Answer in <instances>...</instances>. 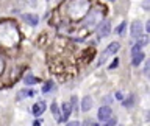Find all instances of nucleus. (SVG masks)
Masks as SVG:
<instances>
[{"label": "nucleus", "mask_w": 150, "mask_h": 126, "mask_svg": "<svg viewBox=\"0 0 150 126\" xmlns=\"http://www.w3.org/2000/svg\"><path fill=\"white\" fill-rule=\"evenodd\" d=\"M88 11H89V0H72L67 6V14L74 20L84 17Z\"/></svg>", "instance_id": "nucleus-2"}, {"label": "nucleus", "mask_w": 150, "mask_h": 126, "mask_svg": "<svg viewBox=\"0 0 150 126\" xmlns=\"http://www.w3.org/2000/svg\"><path fill=\"white\" fill-rule=\"evenodd\" d=\"M116 123H117V118H116V117H111V118L106 120L105 126H116Z\"/></svg>", "instance_id": "nucleus-17"}, {"label": "nucleus", "mask_w": 150, "mask_h": 126, "mask_svg": "<svg viewBox=\"0 0 150 126\" xmlns=\"http://www.w3.org/2000/svg\"><path fill=\"white\" fill-rule=\"evenodd\" d=\"M94 126H98V125H94Z\"/></svg>", "instance_id": "nucleus-27"}, {"label": "nucleus", "mask_w": 150, "mask_h": 126, "mask_svg": "<svg viewBox=\"0 0 150 126\" xmlns=\"http://www.w3.org/2000/svg\"><path fill=\"white\" fill-rule=\"evenodd\" d=\"M45 109H47L45 101H38V103H35V104H33V107H31L33 115H35V117H41V115L45 112Z\"/></svg>", "instance_id": "nucleus-7"}, {"label": "nucleus", "mask_w": 150, "mask_h": 126, "mask_svg": "<svg viewBox=\"0 0 150 126\" xmlns=\"http://www.w3.org/2000/svg\"><path fill=\"white\" fill-rule=\"evenodd\" d=\"M111 31V22L110 20H103L102 23H98V28H97V34L98 37H105L110 34Z\"/></svg>", "instance_id": "nucleus-5"}, {"label": "nucleus", "mask_w": 150, "mask_h": 126, "mask_svg": "<svg viewBox=\"0 0 150 126\" xmlns=\"http://www.w3.org/2000/svg\"><path fill=\"white\" fill-rule=\"evenodd\" d=\"M72 114V107H70L69 103H64L63 107H61V114H59V121H66Z\"/></svg>", "instance_id": "nucleus-8"}, {"label": "nucleus", "mask_w": 150, "mask_h": 126, "mask_svg": "<svg viewBox=\"0 0 150 126\" xmlns=\"http://www.w3.org/2000/svg\"><path fill=\"white\" fill-rule=\"evenodd\" d=\"M23 81H25V84H28V86H31V84L38 83V78H35L33 75H27V76L23 78Z\"/></svg>", "instance_id": "nucleus-14"}, {"label": "nucleus", "mask_w": 150, "mask_h": 126, "mask_svg": "<svg viewBox=\"0 0 150 126\" xmlns=\"http://www.w3.org/2000/svg\"><path fill=\"white\" fill-rule=\"evenodd\" d=\"M141 34H142V23H141L139 20H134L133 23H131V36L138 37Z\"/></svg>", "instance_id": "nucleus-9"}, {"label": "nucleus", "mask_w": 150, "mask_h": 126, "mask_svg": "<svg viewBox=\"0 0 150 126\" xmlns=\"http://www.w3.org/2000/svg\"><path fill=\"white\" fill-rule=\"evenodd\" d=\"M91 107H92V98L91 97H84L83 101H81V111L83 112H88Z\"/></svg>", "instance_id": "nucleus-11"}, {"label": "nucleus", "mask_w": 150, "mask_h": 126, "mask_svg": "<svg viewBox=\"0 0 150 126\" xmlns=\"http://www.w3.org/2000/svg\"><path fill=\"white\" fill-rule=\"evenodd\" d=\"M116 97L119 98V100H122V93H120V92H117V93H116Z\"/></svg>", "instance_id": "nucleus-25"}, {"label": "nucleus", "mask_w": 150, "mask_h": 126, "mask_svg": "<svg viewBox=\"0 0 150 126\" xmlns=\"http://www.w3.org/2000/svg\"><path fill=\"white\" fill-rule=\"evenodd\" d=\"M66 126H80V123H78V121H69Z\"/></svg>", "instance_id": "nucleus-23"}, {"label": "nucleus", "mask_w": 150, "mask_h": 126, "mask_svg": "<svg viewBox=\"0 0 150 126\" xmlns=\"http://www.w3.org/2000/svg\"><path fill=\"white\" fill-rule=\"evenodd\" d=\"M117 64H119V61L114 59V61H112V64L110 65V69H116V67H117Z\"/></svg>", "instance_id": "nucleus-21"}, {"label": "nucleus", "mask_w": 150, "mask_h": 126, "mask_svg": "<svg viewBox=\"0 0 150 126\" xmlns=\"http://www.w3.org/2000/svg\"><path fill=\"white\" fill-rule=\"evenodd\" d=\"M23 20H25L27 23H30L31 27H35V25H38V22H39V17L36 16V14H23Z\"/></svg>", "instance_id": "nucleus-10"}, {"label": "nucleus", "mask_w": 150, "mask_h": 126, "mask_svg": "<svg viewBox=\"0 0 150 126\" xmlns=\"http://www.w3.org/2000/svg\"><path fill=\"white\" fill-rule=\"evenodd\" d=\"M98 120L100 121H106L108 118H111L112 117V111H111V107H108V106H102L100 109H98Z\"/></svg>", "instance_id": "nucleus-6"}, {"label": "nucleus", "mask_w": 150, "mask_h": 126, "mask_svg": "<svg viewBox=\"0 0 150 126\" xmlns=\"http://www.w3.org/2000/svg\"><path fill=\"white\" fill-rule=\"evenodd\" d=\"M100 16H102V13H100V9L98 8H94V9H91L89 13H86V25L88 27H92V25H97L98 23V19H100Z\"/></svg>", "instance_id": "nucleus-4"}, {"label": "nucleus", "mask_w": 150, "mask_h": 126, "mask_svg": "<svg viewBox=\"0 0 150 126\" xmlns=\"http://www.w3.org/2000/svg\"><path fill=\"white\" fill-rule=\"evenodd\" d=\"M53 87H55L53 81H47V83L44 84V87H42V92H44V93H49V92L53 90Z\"/></svg>", "instance_id": "nucleus-13"}, {"label": "nucleus", "mask_w": 150, "mask_h": 126, "mask_svg": "<svg viewBox=\"0 0 150 126\" xmlns=\"http://www.w3.org/2000/svg\"><path fill=\"white\" fill-rule=\"evenodd\" d=\"M133 100H134V97L131 95L127 101H124V106H125V107H131V106H133Z\"/></svg>", "instance_id": "nucleus-18"}, {"label": "nucleus", "mask_w": 150, "mask_h": 126, "mask_svg": "<svg viewBox=\"0 0 150 126\" xmlns=\"http://www.w3.org/2000/svg\"><path fill=\"white\" fill-rule=\"evenodd\" d=\"M41 125H42V121H41V120H36L35 123H33V126H41Z\"/></svg>", "instance_id": "nucleus-24"}, {"label": "nucleus", "mask_w": 150, "mask_h": 126, "mask_svg": "<svg viewBox=\"0 0 150 126\" xmlns=\"http://www.w3.org/2000/svg\"><path fill=\"white\" fill-rule=\"evenodd\" d=\"M3 69H5V62H3V59L0 58V75H2V72H3Z\"/></svg>", "instance_id": "nucleus-20"}, {"label": "nucleus", "mask_w": 150, "mask_h": 126, "mask_svg": "<svg viewBox=\"0 0 150 126\" xmlns=\"http://www.w3.org/2000/svg\"><path fill=\"white\" fill-rule=\"evenodd\" d=\"M80 126H91V125H89L88 121H84V123H81V125H80Z\"/></svg>", "instance_id": "nucleus-26"}, {"label": "nucleus", "mask_w": 150, "mask_h": 126, "mask_svg": "<svg viewBox=\"0 0 150 126\" xmlns=\"http://www.w3.org/2000/svg\"><path fill=\"white\" fill-rule=\"evenodd\" d=\"M50 109H52V112H53L55 120H56V121H59V111H58V106H56L55 103H53V104L50 106Z\"/></svg>", "instance_id": "nucleus-15"}, {"label": "nucleus", "mask_w": 150, "mask_h": 126, "mask_svg": "<svg viewBox=\"0 0 150 126\" xmlns=\"http://www.w3.org/2000/svg\"><path fill=\"white\" fill-rule=\"evenodd\" d=\"M142 59H144V53H142V51H139V53L133 55V61H131V64H133V65H139Z\"/></svg>", "instance_id": "nucleus-12"}, {"label": "nucleus", "mask_w": 150, "mask_h": 126, "mask_svg": "<svg viewBox=\"0 0 150 126\" xmlns=\"http://www.w3.org/2000/svg\"><path fill=\"white\" fill-rule=\"evenodd\" d=\"M120 48V44L119 42H111L110 45L106 47L105 50H103V53L100 55V59H98V65H103L106 62V59L110 58L111 55H114V53H117V50Z\"/></svg>", "instance_id": "nucleus-3"}, {"label": "nucleus", "mask_w": 150, "mask_h": 126, "mask_svg": "<svg viewBox=\"0 0 150 126\" xmlns=\"http://www.w3.org/2000/svg\"><path fill=\"white\" fill-rule=\"evenodd\" d=\"M28 95H31V92H30V90H22V92H19V95H17V101H21L23 97H28Z\"/></svg>", "instance_id": "nucleus-16"}, {"label": "nucleus", "mask_w": 150, "mask_h": 126, "mask_svg": "<svg viewBox=\"0 0 150 126\" xmlns=\"http://www.w3.org/2000/svg\"><path fill=\"white\" fill-rule=\"evenodd\" d=\"M125 27H127V23H125V22H122L120 25H119V28H117L116 31L119 33V34H122V33H124V28H125Z\"/></svg>", "instance_id": "nucleus-19"}, {"label": "nucleus", "mask_w": 150, "mask_h": 126, "mask_svg": "<svg viewBox=\"0 0 150 126\" xmlns=\"http://www.w3.org/2000/svg\"><path fill=\"white\" fill-rule=\"evenodd\" d=\"M19 42V31L14 23H5L0 27V44L5 47H13Z\"/></svg>", "instance_id": "nucleus-1"}, {"label": "nucleus", "mask_w": 150, "mask_h": 126, "mask_svg": "<svg viewBox=\"0 0 150 126\" xmlns=\"http://www.w3.org/2000/svg\"><path fill=\"white\" fill-rule=\"evenodd\" d=\"M25 2L30 5V6H36V0H25Z\"/></svg>", "instance_id": "nucleus-22"}]
</instances>
